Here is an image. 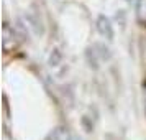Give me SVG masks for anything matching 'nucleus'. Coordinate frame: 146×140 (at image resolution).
Instances as JSON below:
<instances>
[{
  "instance_id": "obj_1",
  "label": "nucleus",
  "mask_w": 146,
  "mask_h": 140,
  "mask_svg": "<svg viewBox=\"0 0 146 140\" xmlns=\"http://www.w3.org/2000/svg\"><path fill=\"white\" fill-rule=\"evenodd\" d=\"M21 45V35L15 30L13 27H10V23H3L2 28V46L5 53H13L18 50V46Z\"/></svg>"
},
{
  "instance_id": "obj_2",
  "label": "nucleus",
  "mask_w": 146,
  "mask_h": 140,
  "mask_svg": "<svg viewBox=\"0 0 146 140\" xmlns=\"http://www.w3.org/2000/svg\"><path fill=\"white\" fill-rule=\"evenodd\" d=\"M97 31H99L104 38H107V40H112L113 38L112 23H110V20L107 18L105 15H100L99 18H97Z\"/></svg>"
},
{
  "instance_id": "obj_3",
  "label": "nucleus",
  "mask_w": 146,
  "mask_h": 140,
  "mask_svg": "<svg viewBox=\"0 0 146 140\" xmlns=\"http://www.w3.org/2000/svg\"><path fill=\"white\" fill-rule=\"evenodd\" d=\"M46 140H74V135L67 127L59 125V127H56V129H53V130L49 132Z\"/></svg>"
},
{
  "instance_id": "obj_4",
  "label": "nucleus",
  "mask_w": 146,
  "mask_h": 140,
  "mask_svg": "<svg viewBox=\"0 0 146 140\" xmlns=\"http://www.w3.org/2000/svg\"><path fill=\"white\" fill-rule=\"evenodd\" d=\"M136 20L139 25L146 27V0H136Z\"/></svg>"
},
{
  "instance_id": "obj_5",
  "label": "nucleus",
  "mask_w": 146,
  "mask_h": 140,
  "mask_svg": "<svg viewBox=\"0 0 146 140\" xmlns=\"http://www.w3.org/2000/svg\"><path fill=\"white\" fill-rule=\"evenodd\" d=\"M143 104H145V114H146V79L143 81Z\"/></svg>"
}]
</instances>
